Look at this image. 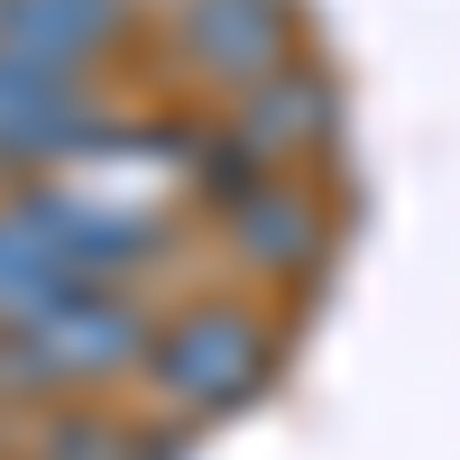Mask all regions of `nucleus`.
Listing matches in <instances>:
<instances>
[{
    "instance_id": "1",
    "label": "nucleus",
    "mask_w": 460,
    "mask_h": 460,
    "mask_svg": "<svg viewBox=\"0 0 460 460\" xmlns=\"http://www.w3.org/2000/svg\"><path fill=\"white\" fill-rule=\"evenodd\" d=\"M147 341L157 314L138 304V286H74L37 323L0 332V396L10 405H84L147 377Z\"/></svg>"
},
{
    "instance_id": "2",
    "label": "nucleus",
    "mask_w": 460,
    "mask_h": 460,
    "mask_svg": "<svg viewBox=\"0 0 460 460\" xmlns=\"http://www.w3.org/2000/svg\"><path fill=\"white\" fill-rule=\"evenodd\" d=\"M267 368H277V332H267L240 295H194L157 314L147 341V396H157L175 424H212V414H240Z\"/></svg>"
},
{
    "instance_id": "3",
    "label": "nucleus",
    "mask_w": 460,
    "mask_h": 460,
    "mask_svg": "<svg viewBox=\"0 0 460 460\" xmlns=\"http://www.w3.org/2000/svg\"><path fill=\"white\" fill-rule=\"evenodd\" d=\"M93 147H111V102H102V84L56 74V65H37V56H19L10 37H0V194L84 166Z\"/></svg>"
},
{
    "instance_id": "4",
    "label": "nucleus",
    "mask_w": 460,
    "mask_h": 460,
    "mask_svg": "<svg viewBox=\"0 0 460 460\" xmlns=\"http://www.w3.org/2000/svg\"><path fill=\"white\" fill-rule=\"evenodd\" d=\"M166 47H175V65L194 74L212 102L304 65L295 56V0H175Z\"/></svg>"
},
{
    "instance_id": "5",
    "label": "nucleus",
    "mask_w": 460,
    "mask_h": 460,
    "mask_svg": "<svg viewBox=\"0 0 460 460\" xmlns=\"http://www.w3.org/2000/svg\"><path fill=\"white\" fill-rule=\"evenodd\" d=\"M332 129H341V102H332V84H323L314 65H286V74H267V84L230 93L221 120H212L230 184H240V175H295V157H314Z\"/></svg>"
},
{
    "instance_id": "6",
    "label": "nucleus",
    "mask_w": 460,
    "mask_h": 460,
    "mask_svg": "<svg viewBox=\"0 0 460 460\" xmlns=\"http://www.w3.org/2000/svg\"><path fill=\"white\" fill-rule=\"evenodd\" d=\"M212 212H221V240L249 277H314L323 267L332 230H323V203L295 175H240V184L212 194Z\"/></svg>"
},
{
    "instance_id": "7",
    "label": "nucleus",
    "mask_w": 460,
    "mask_h": 460,
    "mask_svg": "<svg viewBox=\"0 0 460 460\" xmlns=\"http://www.w3.org/2000/svg\"><path fill=\"white\" fill-rule=\"evenodd\" d=\"M129 10L138 0H10V47L37 56V65H56V74H93L111 65V47L129 37Z\"/></svg>"
},
{
    "instance_id": "8",
    "label": "nucleus",
    "mask_w": 460,
    "mask_h": 460,
    "mask_svg": "<svg viewBox=\"0 0 460 460\" xmlns=\"http://www.w3.org/2000/svg\"><path fill=\"white\" fill-rule=\"evenodd\" d=\"M84 277L56 258V240L37 230V212L19 203V194H0V332H19V323H37L56 295H74Z\"/></svg>"
},
{
    "instance_id": "9",
    "label": "nucleus",
    "mask_w": 460,
    "mask_h": 460,
    "mask_svg": "<svg viewBox=\"0 0 460 460\" xmlns=\"http://www.w3.org/2000/svg\"><path fill=\"white\" fill-rule=\"evenodd\" d=\"M37 414H47L37 424V460H147V433L102 414L93 396L84 405H37Z\"/></svg>"
},
{
    "instance_id": "10",
    "label": "nucleus",
    "mask_w": 460,
    "mask_h": 460,
    "mask_svg": "<svg viewBox=\"0 0 460 460\" xmlns=\"http://www.w3.org/2000/svg\"><path fill=\"white\" fill-rule=\"evenodd\" d=\"M0 28H10V0H0Z\"/></svg>"
}]
</instances>
